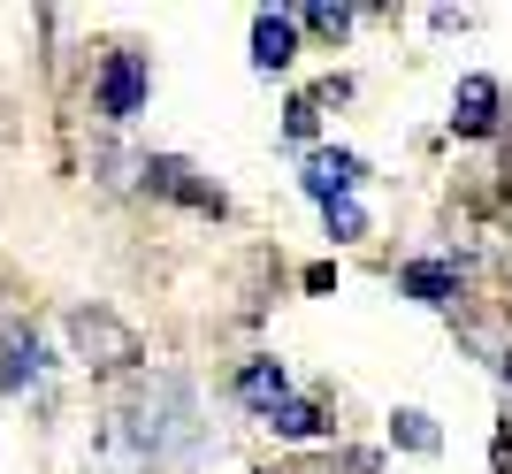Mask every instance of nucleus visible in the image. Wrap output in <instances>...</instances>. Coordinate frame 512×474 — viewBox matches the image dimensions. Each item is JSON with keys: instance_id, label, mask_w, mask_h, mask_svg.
Returning a JSON list of instances; mask_svg holds the SVG:
<instances>
[{"instance_id": "1", "label": "nucleus", "mask_w": 512, "mask_h": 474, "mask_svg": "<svg viewBox=\"0 0 512 474\" xmlns=\"http://www.w3.org/2000/svg\"><path fill=\"white\" fill-rule=\"evenodd\" d=\"M123 436H130V452L153 459V467H192V459L207 452V421H199L192 383H184V375H153V383L130 398Z\"/></svg>"}, {"instance_id": "2", "label": "nucleus", "mask_w": 512, "mask_h": 474, "mask_svg": "<svg viewBox=\"0 0 512 474\" xmlns=\"http://www.w3.org/2000/svg\"><path fill=\"white\" fill-rule=\"evenodd\" d=\"M69 345H77V360H85V367H100V375H123V367L146 360L138 329L115 322L107 306H69Z\"/></svg>"}, {"instance_id": "3", "label": "nucleus", "mask_w": 512, "mask_h": 474, "mask_svg": "<svg viewBox=\"0 0 512 474\" xmlns=\"http://www.w3.org/2000/svg\"><path fill=\"white\" fill-rule=\"evenodd\" d=\"M146 85H153V69H146L138 46L100 54V115H107V123H130V115L146 108Z\"/></svg>"}, {"instance_id": "4", "label": "nucleus", "mask_w": 512, "mask_h": 474, "mask_svg": "<svg viewBox=\"0 0 512 474\" xmlns=\"http://www.w3.org/2000/svg\"><path fill=\"white\" fill-rule=\"evenodd\" d=\"M146 192L184 199V207H199V215H222V192L199 184V169H192V161H176V153H153V161H146Z\"/></svg>"}, {"instance_id": "5", "label": "nucleus", "mask_w": 512, "mask_h": 474, "mask_svg": "<svg viewBox=\"0 0 512 474\" xmlns=\"http://www.w3.org/2000/svg\"><path fill=\"white\" fill-rule=\"evenodd\" d=\"M497 108H505L497 77H459V92H451V130H459V138H490Z\"/></svg>"}, {"instance_id": "6", "label": "nucleus", "mask_w": 512, "mask_h": 474, "mask_svg": "<svg viewBox=\"0 0 512 474\" xmlns=\"http://www.w3.org/2000/svg\"><path fill=\"white\" fill-rule=\"evenodd\" d=\"M46 375V345L31 322H8L0 329V390H31Z\"/></svg>"}, {"instance_id": "7", "label": "nucleus", "mask_w": 512, "mask_h": 474, "mask_svg": "<svg viewBox=\"0 0 512 474\" xmlns=\"http://www.w3.org/2000/svg\"><path fill=\"white\" fill-rule=\"evenodd\" d=\"M230 390H237V406H253L260 421H268V413H276L283 398H291V375H283V360H245Z\"/></svg>"}, {"instance_id": "8", "label": "nucleus", "mask_w": 512, "mask_h": 474, "mask_svg": "<svg viewBox=\"0 0 512 474\" xmlns=\"http://www.w3.org/2000/svg\"><path fill=\"white\" fill-rule=\"evenodd\" d=\"M360 176H367L360 153H314V161H306V192H314L321 207H337V199H352Z\"/></svg>"}, {"instance_id": "9", "label": "nucleus", "mask_w": 512, "mask_h": 474, "mask_svg": "<svg viewBox=\"0 0 512 474\" xmlns=\"http://www.w3.org/2000/svg\"><path fill=\"white\" fill-rule=\"evenodd\" d=\"M291 54H299V23L276 16V8H268V16H253V62H260V69H291Z\"/></svg>"}, {"instance_id": "10", "label": "nucleus", "mask_w": 512, "mask_h": 474, "mask_svg": "<svg viewBox=\"0 0 512 474\" xmlns=\"http://www.w3.org/2000/svg\"><path fill=\"white\" fill-rule=\"evenodd\" d=\"M398 291L421 306H451V291H459V276H451L444 260H413V268H398Z\"/></svg>"}, {"instance_id": "11", "label": "nucleus", "mask_w": 512, "mask_h": 474, "mask_svg": "<svg viewBox=\"0 0 512 474\" xmlns=\"http://www.w3.org/2000/svg\"><path fill=\"white\" fill-rule=\"evenodd\" d=\"M268 429H276V436H291V444H306V436H321L329 421H321V406H306V398H283V406L268 413Z\"/></svg>"}, {"instance_id": "12", "label": "nucleus", "mask_w": 512, "mask_h": 474, "mask_svg": "<svg viewBox=\"0 0 512 474\" xmlns=\"http://www.w3.org/2000/svg\"><path fill=\"white\" fill-rule=\"evenodd\" d=\"M390 436H398V444H406V452H436V429H428V413H398V421H390Z\"/></svg>"}, {"instance_id": "13", "label": "nucleus", "mask_w": 512, "mask_h": 474, "mask_svg": "<svg viewBox=\"0 0 512 474\" xmlns=\"http://www.w3.org/2000/svg\"><path fill=\"white\" fill-rule=\"evenodd\" d=\"M299 23L321 31V39H344V31H352V8H299Z\"/></svg>"}, {"instance_id": "14", "label": "nucleus", "mask_w": 512, "mask_h": 474, "mask_svg": "<svg viewBox=\"0 0 512 474\" xmlns=\"http://www.w3.org/2000/svg\"><path fill=\"white\" fill-rule=\"evenodd\" d=\"M329 230H337V237H360V230H367V215L352 207V199H337V207H329Z\"/></svg>"}, {"instance_id": "15", "label": "nucleus", "mask_w": 512, "mask_h": 474, "mask_svg": "<svg viewBox=\"0 0 512 474\" xmlns=\"http://www.w3.org/2000/svg\"><path fill=\"white\" fill-rule=\"evenodd\" d=\"M505 383H512V360H505Z\"/></svg>"}]
</instances>
